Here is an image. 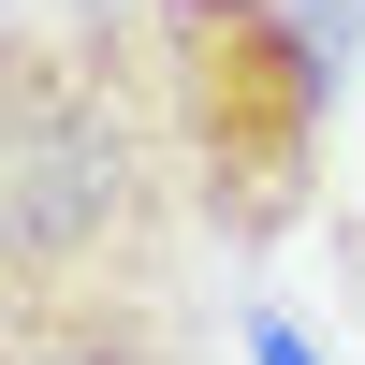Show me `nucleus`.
Masks as SVG:
<instances>
[{"mask_svg":"<svg viewBox=\"0 0 365 365\" xmlns=\"http://www.w3.org/2000/svg\"><path fill=\"white\" fill-rule=\"evenodd\" d=\"M190 146L161 103L146 0L0 15V307H190Z\"/></svg>","mask_w":365,"mask_h":365,"instance_id":"1","label":"nucleus"},{"mask_svg":"<svg viewBox=\"0 0 365 365\" xmlns=\"http://www.w3.org/2000/svg\"><path fill=\"white\" fill-rule=\"evenodd\" d=\"M351 29H365V0H146L161 103H175L190 205H205L220 263H263V249H292L322 220V146H336Z\"/></svg>","mask_w":365,"mask_h":365,"instance_id":"2","label":"nucleus"},{"mask_svg":"<svg viewBox=\"0 0 365 365\" xmlns=\"http://www.w3.org/2000/svg\"><path fill=\"white\" fill-rule=\"evenodd\" d=\"M0 365H205V322L190 307H0Z\"/></svg>","mask_w":365,"mask_h":365,"instance_id":"3","label":"nucleus"},{"mask_svg":"<svg viewBox=\"0 0 365 365\" xmlns=\"http://www.w3.org/2000/svg\"><path fill=\"white\" fill-rule=\"evenodd\" d=\"M249 365H322V351H307V336H292V322H278V307H249Z\"/></svg>","mask_w":365,"mask_h":365,"instance_id":"4","label":"nucleus"}]
</instances>
